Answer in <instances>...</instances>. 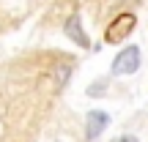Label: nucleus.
Masks as SVG:
<instances>
[{
    "label": "nucleus",
    "mask_w": 148,
    "mask_h": 142,
    "mask_svg": "<svg viewBox=\"0 0 148 142\" xmlns=\"http://www.w3.org/2000/svg\"><path fill=\"white\" fill-rule=\"evenodd\" d=\"M134 25H137V16H134V14H121V16H115V19L110 22V27L104 30V41H107V44H121L123 38L134 30Z\"/></svg>",
    "instance_id": "f257e3e1"
},
{
    "label": "nucleus",
    "mask_w": 148,
    "mask_h": 142,
    "mask_svg": "<svg viewBox=\"0 0 148 142\" xmlns=\"http://www.w3.org/2000/svg\"><path fill=\"white\" fill-rule=\"evenodd\" d=\"M140 69V49L137 47H126L118 52V58L112 60V74L123 77V74H134Z\"/></svg>",
    "instance_id": "f03ea898"
},
{
    "label": "nucleus",
    "mask_w": 148,
    "mask_h": 142,
    "mask_svg": "<svg viewBox=\"0 0 148 142\" xmlns=\"http://www.w3.org/2000/svg\"><path fill=\"white\" fill-rule=\"evenodd\" d=\"M107 126H110V115H107V112H101V109L88 112V118H85V137H88L90 142L99 139V134L104 131Z\"/></svg>",
    "instance_id": "7ed1b4c3"
},
{
    "label": "nucleus",
    "mask_w": 148,
    "mask_h": 142,
    "mask_svg": "<svg viewBox=\"0 0 148 142\" xmlns=\"http://www.w3.org/2000/svg\"><path fill=\"white\" fill-rule=\"evenodd\" d=\"M66 36H69L71 41L77 44V47H82V49L90 47L88 36H85V30H82V22H79V16H69V19H66Z\"/></svg>",
    "instance_id": "20e7f679"
},
{
    "label": "nucleus",
    "mask_w": 148,
    "mask_h": 142,
    "mask_svg": "<svg viewBox=\"0 0 148 142\" xmlns=\"http://www.w3.org/2000/svg\"><path fill=\"white\" fill-rule=\"evenodd\" d=\"M104 90H107V79H99V82H93L88 88V96H101Z\"/></svg>",
    "instance_id": "39448f33"
},
{
    "label": "nucleus",
    "mask_w": 148,
    "mask_h": 142,
    "mask_svg": "<svg viewBox=\"0 0 148 142\" xmlns=\"http://www.w3.org/2000/svg\"><path fill=\"white\" fill-rule=\"evenodd\" d=\"M112 142H140L137 137H132V134H123V137H115Z\"/></svg>",
    "instance_id": "423d86ee"
}]
</instances>
